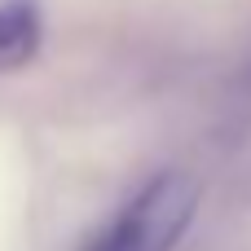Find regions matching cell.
I'll return each mask as SVG.
<instances>
[{
    "label": "cell",
    "instance_id": "obj_1",
    "mask_svg": "<svg viewBox=\"0 0 251 251\" xmlns=\"http://www.w3.org/2000/svg\"><path fill=\"white\" fill-rule=\"evenodd\" d=\"M194 207H199L194 181L168 172L150 181L88 251H172L181 243V234L190 229Z\"/></svg>",
    "mask_w": 251,
    "mask_h": 251
},
{
    "label": "cell",
    "instance_id": "obj_2",
    "mask_svg": "<svg viewBox=\"0 0 251 251\" xmlns=\"http://www.w3.org/2000/svg\"><path fill=\"white\" fill-rule=\"evenodd\" d=\"M40 13L31 0H0V71H13L40 49Z\"/></svg>",
    "mask_w": 251,
    "mask_h": 251
}]
</instances>
